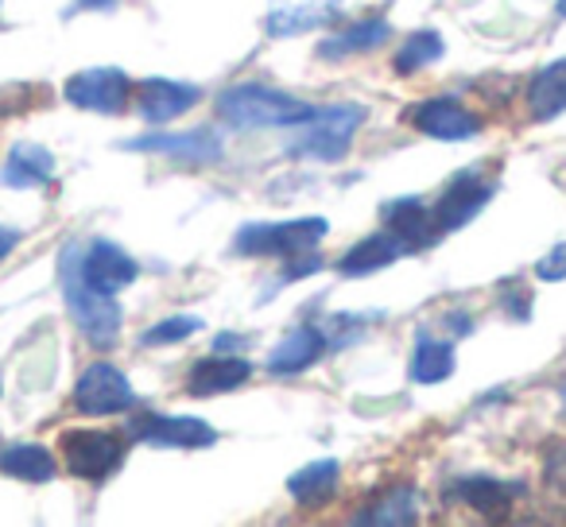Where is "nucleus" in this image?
<instances>
[{
  "label": "nucleus",
  "mask_w": 566,
  "mask_h": 527,
  "mask_svg": "<svg viewBox=\"0 0 566 527\" xmlns=\"http://www.w3.org/2000/svg\"><path fill=\"white\" fill-rule=\"evenodd\" d=\"M59 287H63V303L82 338L94 349H109L120 338V307L117 295L94 292L82 280V244H66L59 252Z\"/></svg>",
  "instance_id": "1"
},
{
  "label": "nucleus",
  "mask_w": 566,
  "mask_h": 527,
  "mask_svg": "<svg viewBox=\"0 0 566 527\" xmlns=\"http://www.w3.org/2000/svg\"><path fill=\"white\" fill-rule=\"evenodd\" d=\"M369 120V109L361 102H331L315 105L303 125H295L300 133L287 144V156L318 159V164H338L349 148H354V136L361 133V125Z\"/></svg>",
  "instance_id": "2"
},
{
  "label": "nucleus",
  "mask_w": 566,
  "mask_h": 527,
  "mask_svg": "<svg viewBox=\"0 0 566 527\" xmlns=\"http://www.w3.org/2000/svg\"><path fill=\"white\" fill-rule=\"evenodd\" d=\"M315 113V105L300 97L283 94V89L260 86V82H241L229 86L218 97V117L229 128H295Z\"/></svg>",
  "instance_id": "3"
},
{
  "label": "nucleus",
  "mask_w": 566,
  "mask_h": 527,
  "mask_svg": "<svg viewBox=\"0 0 566 527\" xmlns=\"http://www.w3.org/2000/svg\"><path fill=\"white\" fill-rule=\"evenodd\" d=\"M331 233L326 218H292V221H249L237 229L233 252L237 256H280L292 260L303 252H315Z\"/></svg>",
  "instance_id": "4"
},
{
  "label": "nucleus",
  "mask_w": 566,
  "mask_h": 527,
  "mask_svg": "<svg viewBox=\"0 0 566 527\" xmlns=\"http://www.w3.org/2000/svg\"><path fill=\"white\" fill-rule=\"evenodd\" d=\"M59 454H63L66 473L78 481H105L125 462V446L117 434L94 431V426H71L59 434Z\"/></svg>",
  "instance_id": "5"
},
{
  "label": "nucleus",
  "mask_w": 566,
  "mask_h": 527,
  "mask_svg": "<svg viewBox=\"0 0 566 527\" xmlns=\"http://www.w3.org/2000/svg\"><path fill=\"white\" fill-rule=\"evenodd\" d=\"M128 439L140 446H164V450H206L218 442L206 419L198 415H167V411H144L128 419Z\"/></svg>",
  "instance_id": "6"
},
{
  "label": "nucleus",
  "mask_w": 566,
  "mask_h": 527,
  "mask_svg": "<svg viewBox=\"0 0 566 527\" xmlns=\"http://www.w3.org/2000/svg\"><path fill=\"white\" fill-rule=\"evenodd\" d=\"M128 94H133V82L120 66H90V71H78L63 82L66 105L82 113H102V117L125 113Z\"/></svg>",
  "instance_id": "7"
},
{
  "label": "nucleus",
  "mask_w": 566,
  "mask_h": 527,
  "mask_svg": "<svg viewBox=\"0 0 566 527\" xmlns=\"http://www.w3.org/2000/svg\"><path fill=\"white\" fill-rule=\"evenodd\" d=\"M136 408V392L128 377L109 361H94L74 384V411L78 415H120Z\"/></svg>",
  "instance_id": "8"
},
{
  "label": "nucleus",
  "mask_w": 566,
  "mask_h": 527,
  "mask_svg": "<svg viewBox=\"0 0 566 527\" xmlns=\"http://www.w3.org/2000/svg\"><path fill=\"white\" fill-rule=\"evenodd\" d=\"M408 120L419 136L439 144H465L481 136V117L473 109H465L458 97H427L408 113Z\"/></svg>",
  "instance_id": "9"
},
{
  "label": "nucleus",
  "mask_w": 566,
  "mask_h": 527,
  "mask_svg": "<svg viewBox=\"0 0 566 527\" xmlns=\"http://www.w3.org/2000/svg\"><path fill=\"white\" fill-rule=\"evenodd\" d=\"M140 276V264L128 249H120L117 241H105V236H94V241L82 244V280H86L94 292L105 295H120L125 287L136 284Z\"/></svg>",
  "instance_id": "10"
},
{
  "label": "nucleus",
  "mask_w": 566,
  "mask_h": 527,
  "mask_svg": "<svg viewBox=\"0 0 566 527\" xmlns=\"http://www.w3.org/2000/svg\"><path fill=\"white\" fill-rule=\"evenodd\" d=\"M125 151H148V156H167V159H179V164H218L226 156V144L213 128H190V133H151L140 136V140H128L120 144Z\"/></svg>",
  "instance_id": "11"
},
{
  "label": "nucleus",
  "mask_w": 566,
  "mask_h": 527,
  "mask_svg": "<svg viewBox=\"0 0 566 527\" xmlns=\"http://www.w3.org/2000/svg\"><path fill=\"white\" fill-rule=\"evenodd\" d=\"M496 194V182L481 179V171H462L447 182V190L439 194V202L431 205L434 221H439L442 233H454V229L470 225L481 210L489 205V198Z\"/></svg>",
  "instance_id": "12"
},
{
  "label": "nucleus",
  "mask_w": 566,
  "mask_h": 527,
  "mask_svg": "<svg viewBox=\"0 0 566 527\" xmlns=\"http://www.w3.org/2000/svg\"><path fill=\"white\" fill-rule=\"evenodd\" d=\"M346 0H275L264 12V32L272 40H292V35H307L318 28L334 24L342 17Z\"/></svg>",
  "instance_id": "13"
},
{
  "label": "nucleus",
  "mask_w": 566,
  "mask_h": 527,
  "mask_svg": "<svg viewBox=\"0 0 566 527\" xmlns=\"http://www.w3.org/2000/svg\"><path fill=\"white\" fill-rule=\"evenodd\" d=\"M202 97V89L190 86V82L175 78H144L136 86V113H140L148 125H171L182 113H190Z\"/></svg>",
  "instance_id": "14"
},
{
  "label": "nucleus",
  "mask_w": 566,
  "mask_h": 527,
  "mask_svg": "<svg viewBox=\"0 0 566 527\" xmlns=\"http://www.w3.org/2000/svg\"><path fill=\"white\" fill-rule=\"evenodd\" d=\"M380 221H385V229H392V233L408 244V252L431 249L442 236L439 221H434V210L423 198H392V202L380 205Z\"/></svg>",
  "instance_id": "15"
},
{
  "label": "nucleus",
  "mask_w": 566,
  "mask_h": 527,
  "mask_svg": "<svg viewBox=\"0 0 566 527\" xmlns=\"http://www.w3.org/2000/svg\"><path fill=\"white\" fill-rule=\"evenodd\" d=\"M331 349L326 341V330L315 323L295 326L283 341H275V349L268 354V372L272 377H295V372H307L311 365L323 361V354Z\"/></svg>",
  "instance_id": "16"
},
{
  "label": "nucleus",
  "mask_w": 566,
  "mask_h": 527,
  "mask_svg": "<svg viewBox=\"0 0 566 527\" xmlns=\"http://www.w3.org/2000/svg\"><path fill=\"white\" fill-rule=\"evenodd\" d=\"M403 256H411L408 244H403L400 236L392 233V229H377V233L361 236V241H357L354 249L342 252L338 272H342V276H349V280L373 276V272L392 268L396 260H403Z\"/></svg>",
  "instance_id": "17"
},
{
  "label": "nucleus",
  "mask_w": 566,
  "mask_h": 527,
  "mask_svg": "<svg viewBox=\"0 0 566 527\" xmlns=\"http://www.w3.org/2000/svg\"><path fill=\"white\" fill-rule=\"evenodd\" d=\"M252 377V361L233 354H213L202 357V361L190 365L187 372V392L190 396H221V392H237L241 384H249Z\"/></svg>",
  "instance_id": "18"
},
{
  "label": "nucleus",
  "mask_w": 566,
  "mask_h": 527,
  "mask_svg": "<svg viewBox=\"0 0 566 527\" xmlns=\"http://www.w3.org/2000/svg\"><path fill=\"white\" fill-rule=\"evenodd\" d=\"M59 164L43 144H32V140H20L12 144L9 159L0 167V182L12 190H43L51 179H55Z\"/></svg>",
  "instance_id": "19"
},
{
  "label": "nucleus",
  "mask_w": 566,
  "mask_h": 527,
  "mask_svg": "<svg viewBox=\"0 0 566 527\" xmlns=\"http://www.w3.org/2000/svg\"><path fill=\"white\" fill-rule=\"evenodd\" d=\"M524 493L520 481H501V477H485V473H473V477H458L450 485V496L462 500L465 508L481 512V516H509L512 500Z\"/></svg>",
  "instance_id": "20"
},
{
  "label": "nucleus",
  "mask_w": 566,
  "mask_h": 527,
  "mask_svg": "<svg viewBox=\"0 0 566 527\" xmlns=\"http://www.w3.org/2000/svg\"><path fill=\"white\" fill-rule=\"evenodd\" d=\"M527 117L535 125H547V120L563 117L566 113V59H555V63L539 66L527 82Z\"/></svg>",
  "instance_id": "21"
},
{
  "label": "nucleus",
  "mask_w": 566,
  "mask_h": 527,
  "mask_svg": "<svg viewBox=\"0 0 566 527\" xmlns=\"http://www.w3.org/2000/svg\"><path fill=\"white\" fill-rule=\"evenodd\" d=\"M388 35H392V24H388L385 17L357 20V24L342 28L338 35H326V40L318 43V59H326V63H342V59L369 55V51H377L380 43H388Z\"/></svg>",
  "instance_id": "22"
},
{
  "label": "nucleus",
  "mask_w": 566,
  "mask_h": 527,
  "mask_svg": "<svg viewBox=\"0 0 566 527\" xmlns=\"http://www.w3.org/2000/svg\"><path fill=\"white\" fill-rule=\"evenodd\" d=\"M419 519V493L416 485H392L385 493L369 496L354 512V524H377V527H408Z\"/></svg>",
  "instance_id": "23"
},
{
  "label": "nucleus",
  "mask_w": 566,
  "mask_h": 527,
  "mask_svg": "<svg viewBox=\"0 0 566 527\" xmlns=\"http://www.w3.org/2000/svg\"><path fill=\"white\" fill-rule=\"evenodd\" d=\"M338 481H342V465L334 457H318V462H307L303 470H295L287 477V493L303 508H323L338 493Z\"/></svg>",
  "instance_id": "24"
},
{
  "label": "nucleus",
  "mask_w": 566,
  "mask_h": 527,
  "mask_svg": "<svg viewBox=\"0 0 566 527\" xmlns=\"http://www.w3.org/2000/svg\"><path fill=\"white\" fill-rule=\"evenodd\" d=\"M55 454H51L43 442H12V446L0 450V473L17 481H32V485H48L55 481Z\"/></svg>",
  "instance_id": "25"
},
{
  "label": "nucleus",
  "mask_w": 566,
  "mask_h": 527,
  "mask_svg": "<svg viewBox=\"0 0 566 527\" xmlns=\"http://www.w3.org/2000/svg\"><path fill=\"white\" fill-rule=\"evenodd\" d=\"M454 346L439 341L431 334H419L416 338V354H411V380L416 384H442V380L454 377Z\"/></svg>",
  "instance_id": "26"
},
{
  "label": "nucleus",
  "mask_w": 566,
  "mask_h": 527,
  "mask_svg": "<svg viewBox=\"0 0 566 527\" xmlns=\"http://www.w3.org/2000/svg\"><path fill=\"white\" fill-rule=\"evenodd\" d=\"M442 55H447V40H442V32H434V28H419V32H411L408 40L400 43V51L392 55V71L400 74V78H408V74H419L431 63H439Z\"/></svg>",
  "instance_id": "27"
},
{
  "label": "nucleus",
  "mask_w": 566,
  "mask_h": 527,
  "mask_svg": "<svg viewBox=\"0 0 566 527\" xmlns=\"http://www.w3.org/2000/svg\"><path fill=\"white\" fill-rule=\"evenodd\" d=\"M198 330H202V318L198 315H171V318H164V323L148 326V330L140 334V346H175V341L195 338Z\"/></svg>",
  "instance_id": "28"
},
{
  "label": "nucleus",
  "mask_w": 566,
  "mask_h": 527,
  "mask_svg": "<svg viewBox=\"0 0 566 527\" xmlns=\"http://www.w3.org/2000/svg\"><path fill=\"white\" fill-rule=\"evenodd\" d=\"M535 280H543V284H563L566 280V241L555 244V249L535 264Z\"/></svg>",
  "instance_id": "29"
},
{
  "label": "nucleus",
  "mask_w": 566,
  "mask_h": 527,
  "mask_svg": "<svg viewBox=\"0 0 566 527\" xmlns=\"http://www.w3.org/2000/svg\"><path fill=\"white\" fill-rule=\"evenodd\" d=\"M504 307H509V315L516 318V323H527V315H532V295H527V292L504 295Z\"/></svg>",
  "instance_id": "30"
},
{
  "label": "nucleus",
  "mask_w": 566,
  "mask_h": 527,
  "mask_svg": "<svg viewBox=\"0 0 566 527\" xmlns=\"http://www.w3.org/2000/svg\"><path fill=\"white\" fill-rule=\"evenodd\" d=\"M24 241V233L12 225H0V260H9L12 252H17V244Z\"/></svg>",
  "instance_id": "31"
},
{
  "label": "nucleus",
  "mask_w": 566,
  "mask_h": 527,
  "mask_svg": "<svg viewBox=\"0 0 566 527\" xmlns=\"http://www.w3.org/2000/svg\"><path fill=\"white\" fill-rule=\"evenodd\" d=\"M113 4H120V0H74V12H105Z\"/></svg>",
  "instance_id": "32"
},
{
  "label": "nucleus",
  "mask_w": 566,
  "mask_h": 527,
  "mask_svg": "<svg viewBox=\"0 0 566 527\" xmlns=\"http://www.w3.org/2000/svg\"><path fill=\"white\" fill-rule=\"evenodd\" d=\"M555 17L566 20V0H555Z\"/></svg>",
  "instance_id": "33"
},
{
  "label": "nucleus",
  "mask_w": 566,
  "mask_h": 527,
  "mask_svg": "<svg viewBox=\"0 0 566 527\" xmlns=\"http://www.w3.org/2000/svg\"><path fill=\"white\" fill-rule=\"evenodd\" d=\"M558 396H563V411H566V384H563V392H558Z\"/></svg>",
  "instance_id": "34"
},
{
  "label": "nucleus",
  "mask_w": 566,
  "mask_h": 527,
  "mask_svg": "<svg viewBox=\"0 0 566 527\" xmlns=\"http://www.w3.org/2000/svg\"><path fill=\"white\" fill-rule=\"evenodd\" d=\"M0 392H4V388H0Z\"/></svg>",
  "instance_id": "35"
}]
</instances>
